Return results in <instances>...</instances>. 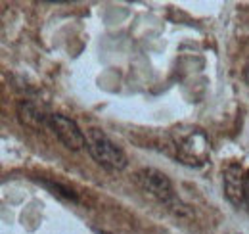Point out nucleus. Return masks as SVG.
<instances>
[{"label": "nucleus", "mask_w": 249, "mask_h": 234, "mask_svg": "<svg viewBox=\"0 0 249 234\" xmlns=\"http://www.w3.org/2000/svg\"><path fill=\"white\" fill-rule=\"evenodd\" d=\"M40 186H44L50 194H54V196H58V198H62L65 202H71V204H79V196H77V192L73 190V188H69V186H65L62 182H56V180H50V178H35Z\"/></svg>", "instance_id": "7"}, {"label": "nucleus", "mask_w": 249, "mask_h": 234, "mask_svg": "<svg viewBox=\"0 0 249 234\" xmlns=\"http://www.w3.org/2000/svg\"><path fill=\"white\" fill-rule=\"evenodd\" d=\"M48 129L56 135V138L62 142L67 150H73V152H79L87 146V136L85 133L81 131V127L77 125L75 119L62 114H50L48 119Z\"/></svg>", "instance_id": "4"}, {"label": "nucleus", "mask_w": 249, "mask_h": 234, "mask_svg": "<svg viewBox=\"0 0 249 234\" xmlns=\"http://www.w3.org/2000/svg\"><path fill=\"white\" fill-rule=\"evenodd\" d=\"M18 119L21 125L35 129V131H40L42 127H48L50 114L40 104H36L33 100H21L18 104Z\"/></svg>", "instance_id": "5"}, {"label": "nucleus", "mask_w": 249, "mask_h": 234, "mask_svg": "<svg viewBox=\"0 0 249 234\" xmlns=\"http://www.w3.org/2000/svg\"><path fill=\"white\" fill-rule=\"evenodd\" d=\"M87 148H89L94 161L109 173H119V171L126 169V165H128L123 150L113 140H109L107 135L102 133L100 129H90L89 131Z\"/></svg>", "instance_id": "1"}, {"label": "nucleus", "mask_w": 249, "mask_h": 234, "mask_svg": "<svg viewBox=\"0 0 249 234\" xmlns=\"http://www.w3.org/2000/svg\"><path fill=\"white\" fill-rule=\"evenodd\" d=\"M134 178H136V184H138L148 196H152L156 202L167 205V207H171V209H175V211H180L182 204H180V200L177 198V194H175V190H173L171 178L165 175V173L148 167V169H140V171L134 175Z\"/></svg>", "instance_id": "2"}, {"label": "nucleus", "mask_w": 249, "mask_h": 234, "mask_svg": "<svg viewBox=\"0 0 249 234\" xmlns=\"http://www.w3.org/2000/svg\"><path fill=\"white\" fill-rule=\"evenodd\" d=\"M177 152L182 163L192 165V167H201L209 159V140L203 131L192 129L177 142Z\"/></svg>", "instance_id": "3"}, {"label": "nucleus", "mask_w": 249, "mask_h": 234, "mask_svg": "<svg viewBox=\"0 0 249 234\" xmlns=\"http://www.w3.org/2000/svg\"><path fill=\"white\" fill-rule=\"evenodd\" d=\"M224 194L230 204L242 207L244 204V175L240 165L232 163L224 169Z\"/></svg>", "instance_id": "6"}, {"label": "nucleus", "mask_w": 249, "mask_h": 234, "mask_svg": "<svg viewBox=\"0 0 249 234\" xmlns=\"http://www.w3.org/2000/svg\"><path fill=\"white\" fill-rule=\"evenodd\" d=\"M98 234H111V233H107V231H96Z\"/></svg>", "instance_id": "9"}, {"label": "nucleus", "mask_w": 249, "mask_h": 234, "mask_svg": "<svg viewBox=\"0 0 249 234\" xmlns=\"http://www.w3.org/2000/svg\"><path fill=\"white\" fill-rule=\"evenodd\" d=\"M244 204L249 209V171L244 176Z\"/></svg>", "instance_id": "8"}]
</instances>
